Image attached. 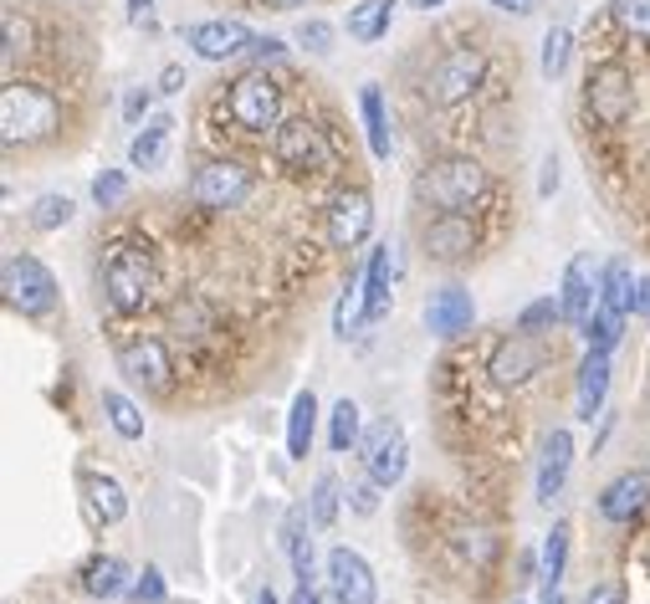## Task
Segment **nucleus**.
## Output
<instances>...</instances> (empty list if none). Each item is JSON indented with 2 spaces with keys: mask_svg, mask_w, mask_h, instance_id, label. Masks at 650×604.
<instances>
[{
  "mask_svg": "<svg viewBox=\"0 0 650 604\" xmlns=\"http://www.w3.org/2000/svg\"><path fill=\"white\" fill-rule=\"evenodd\" d=\"M415 200L436 216H476L492 200V169L476 154H441L415 175Z\"/></svg>",
  "mask_w": 650,
  "mask_h": 604,
  "instance_id": "1",
  "label": "nucleus"
},
{
  "mask_svg": "<svg viewBox=\"0 0 650 604\" xmlns=\"http://www.w3.org/2000/svg\"><path fill=\"white\" fill-rule=\"evenodd\" d=\"M103 297L119 318L148 312L159 297V256L144 237H113L103 251Z\"/></svg>",
  "mask_w": 650,
  "mask_h": 604,
  "instance_id": "2",
  "label": "nucleus"
},
{
  "mask_svg": "<svg viewBox=\"0 0 650 604\" xmlns=\"http://www.w3.org/2000/svg\"><path fill=\"white\" fill-rule=\"evenodd\" d=\"M221 113H225V123L236 133H246V139H277V129H282V119H287V92H282V83L272 73H241L231 88H221Z\"/></svg>",
  "mask_w": 650,
  "mask_h": 604,
  "instance_id": "3",
  "label": "nucleus"
},
{
  "mask_svg": "<svg viewBox=\"0 0 650 604\" xmlns=\"http://www.w3.org/2000/svg\"><path fill=\"white\" fill-rule=\"evenodd\" d=\"M487 83H492V57L476 42H456V46L436 52V62L420 77V92L436 108H461V103H472V98H482Z\"/></svg>",
  "mask_w": 650,
  "mask_h": 604,
  "instance_id": "4",
  "label": "nucleus"
},
{
  "mask_svg": "<svg viewBox=\"0 0 650 604\" xmlns=\"http://www.w3.org/2000/svg\"><path fill=\"white\" fill-rule=\"evenodd\" d=\"M272 160L287 179H333L339 175V154H333V139L323 133V123L312 119V113H287L272 139Z\"/></svg>",
  "mask_w": 650,
  "mask_h": 604,
  "instance_id": "5",
  "label": "nucleus"
},
{
  "mask_svg": "<svg viewBox=\"0 0 650 604\" xmlns=\"http://www.w3.org/2000/svg\"><path fill=\"white\" fill-rule=\"evenodd\" d=\"M579 108H584V123H594V129H605V133H620L630 123V113H636V73L620 57H594L590 73H584Z\"/></svg>",
  "mask_w": 650,
  "mask_h": 604,
  "instance_id": "6",
  "label": "nucleus"
},
{
  "mask_svg": "<svg viewBox=\"0 0 650 604\" xmlns=\"http://www.w3.org/2000/svg\"><path fill=\"white\" fill-rule=\"evenodd\" d=\"M0 123H5V149L15 144H42V139H52V133L62 129V103L57 92L42 88V83H5V92H0Z\"/></svg>",
  "mask_w": 650,
  "mask_h": 604,
  "instance_id": "7",
  "label": "nucleus"
},
{
  "mask_svg": "<svg viewBox=\"0 0 650 604\" xmlns=\"http://www.w3.org/2000/svg\"><path fill=\"white\" fill-rule=\"evenodd\" d=\"M256 169H246L241 160H231V154H221V160H206L200 169L190 175V200L200 210H210V216H221V210H241L246 200L256 195Z\"/></svg>",
  "mask_w": 650,
  "mask_h": 604,
  "instance_id": "8",
  "label": "nucleus"
},
{
  "mask_svg": "<svg viewBox=\"0 0 650 604\" xmlns=\"http://www.w3.org/2000/svg\"><path fill=\"white\" fill-rule=\"evenodd\" d=\"M553 364V349L532 333H513V339H497L487 354V384L492 389H528L543 369Z\"/></svg>",
  "mask_w": 650,
  "mask_h": 604,
  "instance_id": "9",
  "label": "nucleus"
},
{
  "mask_svg": "<svg viewBox=\"0 0 650 604\" xmlns=\"http://www.w3.org/2000/svg\"><path fill=\"white\" fill-rule=\"evenodd\" d=\"M374 231V200L364 185H339L323 206V241L328 251H354Z\"/></svg>",
  "mask_w": 650,
  "mask_h": 604,
  "instance_id": "10",
  "label": "nucleus"
},
{
  "mask_svg": "<svg viewBox=\"0 0 650 604\" xmlns=\"http://www.w3.org/2000/svg\"><path fill=\"white\" fill-rule=\"evenodd\" d=\"M0 293H5V308L21 312V318L57 312V277L36 256H11L5 272H0Z\"/></svg>",
  "mask_w": 650,
  "mask_h": 604,
  "instance_id": "11",
  "label": "nucleus"
},
{
  "mask_svg": "<svg viewBox=\"0 0 650 604\" xmlns=\"http://www.w3.org/2000/svg\"><path fill=\"white\" fill-rule=\"evenodd\" d=\"M359 461H364V472H370L374 486H399L405 482V466H410V441H405V426L399 420H374L364 430V441H359Z\"/></svg>",
  "mask_w": 650,
  "mask_h": 604,
  "instance_id": "12",
  "label": "nucleus"
},
{
  "mask_svg": "<svg viewBox=\"0 0 650 604\" xmlns=\"http://www.w3.org/2000/svg\"><path fill=\"white\" fill-rule=\"evenodd\" d=\"M476 251H482V226H476V216H430L426 226H420V256L436 266H461L472 262Z\"/></svg>",
  "mask_w": 650,
  "mask_h": 604,
  "instance_id": "13",
  "label": "nucleus"
},
{
  "mask_svg": "<svg viewBox=\"0 0 650 604\" xmlns=\"http://www.w3.org/2000/svg\"><path fill=\"white\" fill-rule=\"evenodd\" d=\"M119 369L129 374L133 384H144L148 395H169L175 389V354L159 333H144V339H119Z\"/></svg>",
  "mask_w": 650,
  "mask_h": 604,
  "instance_id": "14",
  "label": "nucleus"
},
{
  "mask_svg": "<svg viewBox=\"0 0 650 604\" xmlns=\"http://www.w3.org/2000/svg\"><path fill=\"white\" fill-rule=\"evenodd\" d=\"M445 543L456 553L461 574H482L487 579L497 563H503V538L487 528V523H476V517H451L445 523Z\"/></svg>",
  "mask_w": 650,
  "mask_h": 604,
  "instance_id": "15",
  "label": "nucleus"
},
{
  "mask_svg": "<svg viewBox=\"0 0 650 604\" xmlns=\"http://www.w3.org/2000/svg\"><path fill=\"white\" fill-rule=\"evenodd\" d=\"M185 42H190V52L200 62H231V57H241V52H252L256 36L236 15H216V21H195V26L185 31Z\"/></svg>",
  "mask_w": 650,
  "mask_h": 604,
  "instance_id": "16",
  "label": "nucleus"
},
{
  "mask_svg": "<svg viewBox=\"0 0 650 604\" xmlns=\"http://www.w3.org/2000/svg\"><path fill=\"white\" fill-rule=\"evenodd\" d=\"M599 277H605V272H594V256H590V251H579L574 262L563 266V293H559L563 323L584 328V323L594 318V308H599Z\"/></svg>",
  "mask_w": 650,
  "mask_h": 604,
  "instance_id": "17",
  "label": "nucleus"
},
{
  "mask_svg": "<svg viewBox=\"0 0 650 604\" xmlns=\"http://www.w3.org/2000/svg\"><path fill=\"white\" fill-rule=\"evenodd\" d=\"M328 584H333V600L339 604H379L374 569L354 548H333V553H328Z\"/></svg>",
  "mask_w": 650,
  "mask_h": 604,
  "instance_id": "18",
  "label": "nucleus"
},
{
  "mask_svg": "<svg viewBox=\"0 0 650 604\" xmlns=\"http://www.w3.org/2000/svg\"><path fill=\"white\" fill-rule=\"evenodd\" d=\"M476 323V303L466 287H441V293H430L426 303V328L436 339H456V333H472Z\"/></svg>",
  "mask_w": 650,
  "mask_h": 604,
  "instance_id": "19",
  "label": "nucleus"
},
{
  "mask_svg": "<svg viewBox=\"0 0 650 604\" xmlns=\"http://www.w3.org/2000/svg\"><path fill=\"white\" fill-rule=\"evenodd\" d=\"M569 466H574V436L569 430H548L543 436V457H538V502H553L569 482Z\"/></svg>",
  "mask_w": 650,
  "mask_h": 604,
  "instance_id": "20",
  "label": "nucleus"
},
{
  "mask_svg": "<svg viewBox=\"0 0 650 604\" xmlns=\"http://www.w3.org/2000/svg\"><path fill=\"white\" fill-rule=\"evenodd\" d=\"M646 502H650V476L646 472H625L599 492V517H605V523H636Z\"/></svg>",
  "mask_w": 650,
  "mask_h": 604,
  "instance_id": "21",
  "label": "nucleus"
},
{
  "mask_svg": "<svg viewBox=\"0 0 650 604\" xmlns=\"http://www.w3.org/2000/svg\"><path fill=\"white\" fill-rule=\"evenodd\" d=\"M609 395V349H590L579 364V420H594Z\"/></svg>",
  "mask_w": 650,
  "mask_h": 604,
  "instance_id": "22",
  "label": "nucleus"
},
{
  "mask_svg": "<svg viewBox=\"0 0 650 604\" xmlns=\"http://www.w3.org/2000/svg\"><path fill=\"white\" fill-rule=\"evenodd\" d=\"M82 502H88V517L92 523H123L129 517V497H123V486L103 472H88L82 476Z\"/></svg>",
  "mask_w": 650,
  "mask_h": 604,
  "instance_id": "23",
  "label": "nucleus"
},
{
  "mask_svg": "<svg viewBox=\"0 0 650 604\" xmlns=\"http://www.w3.org/2000/svg\"><path fill=\"white\" fill-rule=\"evenodd\" d=\"M636 277H630V262L615 256L605 262V277H599V312H615V318H630L636 312Z\"/></svg>",
  "mask_w": 650,
  "mask_h": 604,
  "instance_id": "24",
  "label": "nucleus"
},
{
  "mask_svg": "<svg viewBox=\"0 0 650 604\" xmlns=\"http://www.w3.org/2000/svg\"><path fill=\"white\" fill-rule=\"evenodd\" d=\"M359 108H364V133H370V154H374V160H389V149H395V139H389L385 92L374 88V83H364V92H359Z\"/></svg>",
  "mask_w": 650,
  "mask_h": 604,
  "instance_id": "25",
  "label": "nucleus"
},
{
  "mask_svg": "<svg viewBox=\"0 0 650 604\" xmlns=\"http://www.w3.org/2000/svg\"><path fill=\"white\" fill-rule=\"evenodd\" d=\"M312 430H318V399H312V389H302L293 399V410H287V457L293 461H302L312 451Z\"/></svg>",
  "mask_w": 650,
  "mask_h": 604,
  "instance_id": "26",
  "label": "nucleus"
},
{
  "mask_svg": "<svg viewBox=\"0 0 650 604\" xmlns=\"http://www.w3.org/2000/svg\"><path fill=\"white\" fill-rule=\"evenodd\" d=\"M282 543H287V559H293V574H297V584H312V538H308V507H293V513H287V532H282Z\"/></svg>",
  "mask_w": 650,
  "mask_h": 604,
  "instance_id": "27",
  "label": "nucleus"
},
{
  "mask_svg": "<svg viewBox=\"0 0 650 604\" xmlns=\"http://www.w3.org/2000/svg\"><path fill=\"white\" fill-rule=\"evenodd\" d=\"M399 0H364V6H354L349 11V36L354 42H379L389 31V21H395Z\"/></svg>",
  "mask_w": 650,
  "mask_h": 604,
  "instance_id": "28",
  "label": "nucleus"
},
{
  "mask_svg": "<svg viewBox=\"0 0 650 604\" xmlns=\"http://www.w3.org/2000/svg\"><path fill=\"white\" fill-rule=\"evenodd\" d=\"M364 303H370V323H379L389 312V246L370 251V266H364Z\"/></svg>",
  "mask_w": 650,
  "mask_h": 604,
  "instance_id": "29",
  "label": "nucleus"
},
{
  "mask_svg": "<svg viewBox=\"0 0 650 604\" xmlns=\"http://www.w3.org/2000/svg\"><path fill=\"white\" fill-rule=\"evenodd\" d=\"M169 129H175V119L169 113H159V119H148L144 133L129 144V164H139V169H154V164L164 160V149H169Z\"/></svg>",
  "mask_w": 650,
  "mask_h": 604,
  "instance_id": "30",
  "label": "nucleus"
},
{
  "mask_svg": "<svg viewBox=\"0 0 650 604\" xmlns=\"http://www.w3.org/2000/svg\"><path fill=\"white\" fill-rule=\"evenodd\" d=\"M563 569H569V523H553L543 543V563H538V579H543V594H553L563 584Z\"/></svg>",
  "mask_w": 650,
  "mask_h": 604,
  "instance_id": "31",
  "label": "nucleus"
},
{
  "mask_svg": "<svg viewBox=\"0 0 650 604\" xmlns=\"http://www.w3.org/2000/svg\"><path fill=\"white\" fill-rule=\"evenodd\" d=\"M123 584H129V569H123L119 559H92L88 569H82V590H88L92 600H113V594H123Z\"/></svg>",
  "mask_w": 650,
  "mask_h": 604,
  "instance_id": "32",
  "label": "nucleus"
},
{
  "mask_svg": "<svg viewBox=\"0 0 650 604\" xmlns=\"http://www.w3.org/2000/svg\"><path fill=\"white\" fill-rule=\"evenodd\" d=\"M370 323V303H364V282H349L339 293V308H333V328H339V339L359 333V328Z\"/></svg>",
  "mask_w": 650,
  "mask_h": 604,
  "instance_id": "33",
  "label": "nucleus"
},
{
  "mask_svg": "<svg viewBox=\"0 0 650 604\" xmlns=\"http://www.w3.org/2000/svg\"><path fill=\"white\" fill-rule=\"evenodd\" d=\"M609 26H620L630 42H650V0H609Z\"/></svg>",
  "mask_w": 650,
  "mask_h": 604,
  "instance_id": "34",
  "label": "nucleus"
},
{
  "mask_svg": "<svg viewBox=\"0 0 650 604\" xmlns=\"http://www.w3.org/2000/svg\"><path fill=\"white\" fill-rule=\"evenodd\" d=\"M103 410H108V420H113V430H119L123 441H139V436H144V410H139L129 395L103 389Z\"/></svg>",
  "mask_w": 650,
  "mask_h": 604,
  "instance_id": "35",
  "label": "nucleus"
},
{
  "mask_svg": "<svg viewBox=\"0 0 650 604\" xmlns=\"http://www.w3.org/2000/svg\"><path fill=\"white\" fill-rule=\"evenodd\" d=\"M364 441V430H359V405L354 399H339L333 405V420H328V446L333 451H354Z\"/></svg>",
  "mask_w": 650,
  "mask_h": 604,
  "instance_id": "36",
  "label": "nucleus"
},
{
  "mask_svg": "<svg viewBox=\"0 0 650 604\" xmlns=\"http://www.w3.org/2000/svg\"><path fill=\"white\" fill-rule=\"evenodd\" d=\"M553 323H563V303H553V297H538L518 312V333H532V339H543Z\"/></svg>",
  "mask_w": 650,
  "mask_h": 604,
  "instance_id": "37",
  "label": "nucleus"
},
{
  "mask_svg": "<svg viewBox=\"0 0 650 604\" xmlns=\"http://www.w3.org/2000/svg\"><path fill=\"white\" fill-rule=\"evenodd\" d=\"M339 476L333 472H323L318 476V486H312V523H318V528H333V523H339Z\"/></svg>",
  "mask_w": 650,
  "mask_h": 604,
  "instance_id": "38",
  "label": "nucleus"
},
{
  "mask_svg": "<svg viewBox=\"0 0 650 604\" xmlns=\"http://www.w3.org/2000/svg\"><path fill=\"white\" fill-rule=\"evenodd\" d=\"M67 221H73V200H67V195H42V200L31 206V226H36V231H62Z\"/></svg>",
  "mask_w": 650,
  "mask_h": 604,
  "instance_id": "39",
  "label": "nucleus"
},
{
  "mask_svg": "<svg viewBox=\"0 0 650 604\" xmlns=\"http://www.w3.org/2000/svg\"><path fill=\"white\" fill-rule=\"evenodd\" d=\"M569 52H574V36L563 26H553L543 36V77L553 83V77H563V67H569Z\"/></svg>",
  "mask_w": 650,
  "mask_h": 604,
  "instance_id": "40",
  "label": "nucleus"
},
{
  "mask_svg": "<svg viewBox=\"0 0 650 604\" xmlns=\"http://www.w3.org/2000/svg\"><path fill=\"white\" fill-rule=\"evenodd\" d=\"M123 195H129V175L123 169H103V175L92 179V200L98 206H119Z\"/></svg>",
  "mask_w": 650,
  "mask_h": 604,
  "instance_id": "41",
  "label": "nucleus"
},
{
  "mask_svg": "<svg viewBox=\"0 0 650 604\" xmlns=\"http://www.w3.org/2000/svg\"><path fill=\"white\" fill-rule=\"evenodd\" d=\"M164 594H169V590H164V574H159V569H144V574L129 584V600H133V604H164Z\"/></svg>",
  "mask_w": 650,
  "mask_h": 604,
  "instance_id": "42",
  "label": "nucleus"
},
{
  "mask_svg": "<svg viewBox=\"0 0 650 604\" xmlns=\"http://www.w3.org/2000/svg\"><path fill=\"white\" fill-rule=\"evenodd\" d=\"M297 42L308 46L312 57H328V52H333V26H328V21H302V26H297Z\"/></svg>",
  "mask_w": 650,
  "mask_h": 604,
  "instance_id": "43",
  "label": "nucleus"
},
{
  "mask_svg": "<svg viewBox=\"0 0 650 604\" xmlns=\"http://www.w3.org/2000/svg\"><path fill=\"white\" fill-rule=\"evenodd\" d=\"M26 36H31L26 21H21L15 11H5V73L15 67V52H26Z\"/></svg>",
  "mask_w": 650,
  "mask_h": 604,
  "instance_id": "44",
  "label": "nucleus"
},
{
  "mask_svg": "<svg viewBox=\"0 0 650 604\" xmlns=\"http://www.w3.org/2000/svg\"><path fill=\"white\" fill-rule=\"evenodd\" d=\"M374 492H385V486H374V482L349 486V502H354V513H364V517H370L374 507H379V497H374Z\"/></svg>",
  "mask_w": 650,
  "mask_h": 604,
  "instance_id": "45",
  "label": "nucleus"
},
{
  "mask_svg": "<svg viewBox=\"0 0 650 604\" xmlns=\"http://www.w3.org/2000/svg\"><path fill=\"white\" fill-rule=\"evenodd\" d=\"M584 604H625V584L605 579V584H594V590L584 594Z\"/></svg>",
  "mask_w": 650,
  "mask_h": 604,
  "instance_id": "46",
  "label": "nucleus"
},
{
  "mask_svg": "<svg viewBox=\"0 0 650 604\" xmlns=\"http://www.w3.org/2000/svg\"><path fill=\"white\" fill-rule=\"evenodd\" d=\"M252 57H256V62H277V57H282V42H277V36H256V42H252Z\"/></svg>",
  "mask_w": 650,
  "mask_h": 604,
  "instance_id": "47",
  "label": "nucleus"
},
{
  "mask_svg": "<svg viewBox=\"0 0 650 604\" xmlns=\"http://www.w3.org/2000/svg\"><path fill=\"white\" fill-rule=\"evenodd\" d=\"M144 113H148V92H129V98H123V119L139 123Z\"/></svg>",
  "mask_w": 650,
  "mask_h": 604,
  "instance_id": "48",
  "label": "nucleus"
},
{
  "mask_svg": "<svg viewBox=\"0 0 650 604\" xmlns=\"http://www.w3.org/2000/svg\"><path fill=\"white\" fill-rule=\"evenodd\" d=\"M164 92H179L185 88V73H179V67H164V83H159Z\"/></svg>",
  "mask_w": 650,
  "mask_h": 604,
  "instance_id": "49",
  "label": "nucleus"
},
{
  "mask_svg": "<svg viewBox=\"0 0 650 604\" xmlns=\"http://www.w3.org/2000/svg\"><path fill=\"white\" fill-rule=\"evenodd\" d=\"M497 11H513V15H528L532 11V0H492Z\"/></svg>",
  "mask_w": 650,
  "mask_h": 604,
  "instance_id": "50",
  "label": "nucleus"
},
{
  "mask_svg": "<svg viewBox=\"0 0 650 604\" xmlns=\"http://www.w3.org/2000/svg\"><path fill=\"white\" fill-rule=\"evenodd\" d=\"M148 11H154V0H129V15H133V21H148Z\"/></svg>",
  "mask_w": 650,
  "mask_h": 604,
  "instance_id": "51",
  "label": "nucleus"
},
{
  "mask_svg": "<svg viewBox=\"0 0 650 604\" xmlns=\"http://www.w3.org/2000/svg\"><path fill=\"white\" fill-rule=\"evenodd\" d=\"M636 312H640V318H650V282H640V293H636Z\"/></svg>",
  "mask_w": 650,
  "mask_h": 604,
  "instance_id": "52",
  "label": "nucleus"
},
{
  "mask_svg": "<svg viewBox=\"0 0 650 604\" xmlns=\"http://www.w3.org/2000/svg\"><path fill=\"white\" fill-rule=\"evenodd\" d=\"M287 604H318V594H312V584H297V594Z\"/></svg>",
  "mask_w": 650,
  "mask_h": 604,
  "instance_id": "53",
  "label": "nucleus"
},
{
  "mask_svg": "<svg viewBox=\"0 0 650 604\" xmlns=\"http://www.w3.org/2000/svg\"><path fill=\"white\" fill-rule=\"evenodd\" d=\"M266 11H297V6H308V0H262Z\"/></svg>",
  "mask_w": 650,
  "mask_h": 604,
  "instance_id": "54",
  "label": "nucleus"
},
{
  "mask_svg": "<svg viewBox=\"0 0 650 604\" xmlns=\"http://www.w3.org/2000/svg\"><path fill=\"white\" fill-rule=\"evenodd\" d=\"M415 11H436V6H445V0H410Z\"/></svg>",
  "mask_w": 650,
  "mask_h": 604,
  "instance_id": "55",
  "label": "nucleus"
},
{
  "mask_svg": "<svg viewBox=\"0 0 650 604\" xmlns=\"http://www.w3.org/2000/svg\"><path fill=\"white\" fill-rule=\"evenodd\" d=\"M256 604H282V600H277L272 590H262V594H256Z\"/></svg>",
  "mask_w": 650,
  "mask_h": 604,
  "instance_id": "56",
  "label": "nucleus"
},
{
  "mask_svg": "<svg viewBox=\"0 0 650 604\" xmlns=\"http://www.w3.org/2000/svg\"><path fill=\"white\" fill-rule=\"evenodd\" d=\"M543 604H563V594H559V590H553V594H543Z\"/></svg>",
  "mask_w": 650,
  "mask_h": 604,
  "instance_id": "57",
  "label": "nucleus"
},
{
  "mask_svg": "<svg viewBox=\"0 0 650 604\" xmlns=\"http://www.w3.org/2000/svg\"><path fill=\"white\" fill-rule=\"evenodd\" d=\"M518 604H522V600H518Z\"/></svg>",
  "mask_w": 650,
  "mask_h": 604,
  "instance_id": "58",
  "label": "nucleus"
}]
</instances>
